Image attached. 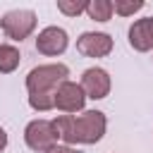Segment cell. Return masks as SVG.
Listing matches in <instances>:
<instances>
[{
  "instance_id": "cell-1",
  "label": "cell",
  "mask_w": 153,
  "mask_h": 153,
  "mask_svg": "<svg viewBox=\"0 0 153 153\" xmlns=\"http://www.w3.org/2000/svg\"><path fill=\"white\" fill-rule=\"evenodd\" d=\"M69 69L67 65L53 62V65H38L26 74V91H29V105L38 112L55 108V91L67 81Z\"/></svg>"
},
{
  "instance_id": "cell-2",
  "label": "cell",
  "mask_w": 153,
  "mask_h": 153,
  "mask_svg": "<svg viewBox=\"0 0 153 153\" xmlns=\"http://www.w3.org/2000/svg\"><path fill=\"white\" fill-rule=\"evenodd\" d=\"M60 139L67 146L74 143H96L103 139L108 120L100 110H84L81 115H57L53 120Z\"/></svg>"
},
{
  "instance_id": "cell-3",
  "label": "cell",
  "mask_w": 153,
  "mask_h": 153,
  "mask_svg": "<svg viewBox=\"0 0 153 153\" xmlns=\"http://www.w3.org/2000/svg\"><path fill=\"white\" fill-rule=\"evenodd\" d=\"M57 139H60V134H57L53 120H31L24 129V141L36 153L50 151L53 146H57Z\"/></svg>"
},
{
  "instance_id": "cell-4",
  "label": "cell",
  "mask_w": 153,
  "mask_h": 153,
  "mask_svg": "<svg viewBox=\"0 0 153 153\" xmlns=\"http://www.w3.org/2000/svg\"><path fill=\"white\" fill-rule=\"evenodd\" d=\"M0 26L5 31L7 38L12 41H24L33 33L36 29V14L31 10H10L7 14H2Z\"/></svg>"
},
{
  "instance_id": "cell-5",
  "label": "cell",
  "mask_w": 153,
  "mask_h": 153,
  "mask_svg": "<svg viewBox=\"0 0 153 153\" xmlns=\"http://www.w3.org/2000/svg\"><path fill=\"white\" fill-rule=\"evenodd\" d=\"M84 103H86V93H84L81 84H74V81L67 79V81L55 91V108L62 110L65 115L84 110Z\"/></svg>"
},
{
  "instance_id": "cell-6",
  "label": "cell",
  "mask_w": 153,
  "mask_h": 153,
  "mask_svg": "<svg viewBox=\"0 0 153 153\" xmlns=\"http://www.w3.org/2000/svg\"><path fill=\"white\" fill-rule=\"evenodd\" d=\"M67 31L60 29V26H45L38 38H36V50L41 55H48V57H55V55H62L67 50Z\"/></svg>"
},
{
  "instance_id": "cell-7",
  "label": "cell",
  "mask_w": 153,
  "mask_h": 153,
  "mask_svg": "<svg viewBox=\"0 0 153 153\" xmlns=\"http://www.w3.org/2000/svg\"><path fill=\"white\" fill-rule=\"evenodd\" d=\"M76 50L86 57H105L112 50V38L103 31H86L76 38Z\"/></svg>"
},
{
  "instance_id": "cell-8",
  "label": "cell",
  "mask_w": 153,
  "mask_h": 153,
  "mask_svg": "<svg viewBox=\"0 0 153 153\" xmlns=\"http://www.w3.org/2000/svg\"><path fill=\"white\" fill-rule=\"evenodd\" d=\"M81 88H84L86 98L100 100L110 93V74L100 67H88L81 74Z\"/></svg>"
},
{
  "instance_id": "cell-9",
  "label": "cell",
  "mask_w": 153,
  "mask_h": 153,
  "mask_svg": "<svg viewBox=\"0 0 153 153\" xmlns=\"http://www.w3.org/2000/svg\"><path fill=\"white\" fill-rule=\"evenodd\" d=\"M129 45L134 50H139V53L153 50V24H151V17L136 19L129 26Z\"/></svg>"
},
{
  "instance_id": "cell-10",
  "label": "cell",
  "mask_w": 153,
  "mask_h": 153,
  "mask_svg": "<svg viewBox=\"0 0 153 153\" xmlns=\"http://www.w3.org/2000/svg\"><path fill=\"white\" fill-rule=\"evenodd\" d=\"M22 62V55L14 45H7V43H0V74H10L19 67Z\"/></svg>"
},
{
  "instance_id": "cell-11",
  "label": "cell",
  "mask_w": 153,
  "mask_h": 153,
  "mask_svg": "<svg viewBox=\"0 0 153 153\" xmlns=\"http://www.w3.org/2000/svg\"><path fill=\"white\" fill-rule=\"evenodd\" d=\"M112 0H91L88 7H86V14L93 19V22H108L112 17Z\"/></svg>"
},
{
  "instance_id": "cell-12",
  "label": "cell",
  "mask_w": 153,
  "mask_h": 153,
  "mask_svg": "<svg viewBox=\"0 0 153 153\" xmlns=\"http://www.w3.org/2000/svg\"><path fill=\"white\" fill-rule=\"evenodd\" d=\"M86 7H88L86 0H57V10L67 17H76V14L86 12Z\"/></svg>"
},
{
  "instance_id": "cell-13",
  "label": "cell",
  "mask_w": 153,
  "mask_h": 153,
  "mask_svg": "<svg viewBox=\"0 0 153 153\" xmlns=\"http://www.w3.org/2000/svg\"><path fill=\"white\" fill-rule=\"evenodd\" d=\"M143 7V0H115L112 2V10L120 14V17H131L134 12H139Z\"/></svg>"
},
{
  "instance_id": "cell-14",
  "label": "cell",
  "mask_w": 153,
  "mask_h": 153,
  "mask_svg": "<svg viewBox=\"0 0 153 153\" xmlns=\"http://www.w3.org/2000/svg\"><path fill=\"white\" fill-rule=\"evenodd\" d=\"M45 153H81V151H79V148H74V146H67V143H65V146H60V143H57V146H53V148H50V151H45Z\"/></svg>"
},
{
  "instance_id": "cell-15",
  "label": "cell",
  "mask_w": 153,
  "mask_h": 153,
  "mask_svg": "<svg viewBox=\"0 0 153 153\" xmlns=\"http://www.w3.org/2000/svg\"><path fill=\"white\" fill-rule=\"evenodd\" d=\"M5 146H7V134H5V129L0 127V151H2Z\"/></svg>"
},
{
  "instance_id": "cell-16",
  "label": "cell",
  "mask_w": 153,
  "mask_h": 153,
  "mask_svg": "<svg viewBox=\"0 0 153 153\" xmlns=\"http://www.w3.org/2000/svg\"><path fill=\"white\" fill-rule=\"evenodd\" d=\"M151 24H153V17H151Z\"/></svg>"
}]
</instances>
